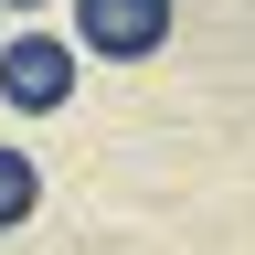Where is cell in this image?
Listing matches in <instances>:
<instances>
[{
    "instance_id": "277c9868",
    "label": "cell",
    "mask_w": 255,
    "mask_h": 255,
    "mask_svg": "<svg viewBox=\"0 0 255 255\" xmlns=\"http://www.w3.org/2000/svg\"><path fill=\"white\" fill-rule=\"evenodd\" d=\"M0 11H43V0H0Z\"/></svg>"
},
{
    "instance_id": "7a4b0ae2",
    "label": "cell",
    "mask_w": 255,
    "mask_h": 255,
    "mask_svg": "<svg viewBox=\"0 0 255 255\" xmlns=\"http://www.w3.org/2000/svg\"><path fill=\"white\" fill-rule=\"evenodd\" d=\"M170 43V0H75V53H107V64H138Z\"/></svg>"
},
{
    "instance_id": "3957f363",
    "label": "cell",
    "mask_w": 255,
    "mask_h": 255,
    "mask_svg": "<svg viewBox=\"0 0 255 255\" xmlns=\"http://www.w3.org/2000/svg\"><path fill=\"white\" fill-rule=\"evenodd\" d=\"M32 202H43V170H32L21 149H0V234H11V223H32Z\"/></svg>"
},
{
    "instance_id": "6da1fadb",
    "label": "cell",
    "mask_w": 255,
    "mask_h": 255,
    "mask_svg": "<svg viewBox=\"0 0 255 255\" xmlns=\"http://www.w3.org/2000/svg\"><path fill=\"white\" fill-rule=\"evenodd\" d=\"M0 96H11L21 117H53L64 96H75V43H64V32H11V43H0Z\"/></svg>"
}]
</instances>
